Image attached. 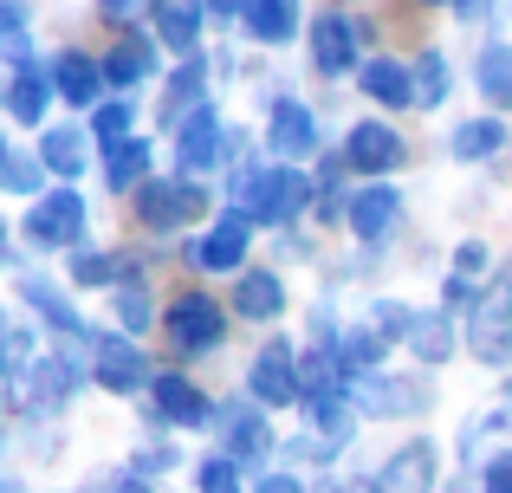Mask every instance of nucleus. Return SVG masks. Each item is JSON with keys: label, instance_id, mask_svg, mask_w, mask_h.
Instances as JSON below:
<instances>
[{"label": "nucleus", "instance_id": "2eb2a0df", "mask_svg": "<svg viewBox=\"0 0 512 493\" xmlns=\"http://www.w3.org/2000/svg\"><path fill=\"white\" fill-rule=\"evenodd\" d=\"M143 351L137 344H124V338H98V383L104 390H117V396H130V390H143Z\"/></svg>", "mask_w": 512, "mask_h": 493}, {"label": "nucleus", "instance_id": "c756f323", "mask_svg": "<svg viewBox=\"0 0 512 493\" xmlns=\"http://www.w3.org/2000/svg\"><path fill=\"white\" fill-rule=\"evenodd\" d=\"M20 299H26V305H39V312H46V325H59V331H85V318H78L72 305H65L59 292L46 286V279H26V286H20Z\"/></svg>", "mask_w": 512, "mask_h": 493}, {"label": "nucleus", "instance_id": "f3484780", "mask_svg": "<svg viewBox=\"0 0 512 493\" xmlns=\"http://www.w3.org/2000/svg\"><path fill=\"white\" fill-rule=\"evenodd\" d=\"M221 429H227V448H234V468H240V461H247V468H260V461L273 455V429H266L260 416H247V409H227Z\"/></svg>", "mask_w": 512, "mask_h": 493}, {"label": "nucleus", "instance_id": "4be33fe9", "mask_svg": "<svg viewBox=\"0 0 512 493\" xmlns=\"http://www.w3.org/2000/svg\"><path fill=\"white\" fill-rule=\"evenodd\" d=\"M201 85H208V65L188 59L182 72L169 78V91H163V117H182V124H188L195 111H208V104H195V98H201Z\"/></svg>", "mask_w": 512, "mask_h": 493}, {"label": "nucleus", "instance_id": "393cba45", "mask_svg": "<svg viewBox=\"0 0 512 493\" xmlns=\"http://www.w3.org/2000/svg\"><path fill=\"white\" fill-rule=\"evenodd\" d=\"M474 85L487 91L493 104H512V46H487L474 59Z\"/></svg>", "mask_w": 512, "mask_h": 493}, {"label": "nucleus", "instance_id": "412c9836", "mask_svg": "<svg viewBox=\"0 0 512 493\" xmlns=\"http://www.w3.org/2000/svg\"><path fill=\"white\" fill-rule=\"evenodd\" d=\"M247 33H253V39H266V46L292 39V33H299V0H253Z\"/></svg>", "mask_w": 512, "mask_h": 493}, {"label": "nucleus", "instance_id": "a19ab883", "mask_svg": "<svg viewBox=\"0 0 512 493\" xmlns=\"http://www.w3.org/2000/svg\"><path fill=\"white\" fill-rule=\"evenodd\" d=\"M20 33V0H0V39Z\"/></svg>", "mask_w": 512, "mask_h": 493}, {"label": "nucleus", "instance_id": "9d476101", "mask_svg": "<svg viewBox=\"0 0 512 493\" xmlns=\"http://www.w3.org/2000/svg\"><path fill=\"white\" fill-rule=\"evenodd\" d=\"M396 215H402V195L396 189H363V195H350L344 202V221L357 228V241H389V228H396Z\"/></svg>", "mask_w": 512, "mask_h": 493}, {"label": "nucleus", "instance_id": "a211bd4d", "mask_svg": "<svg viewBox=\"0 0 512 493\" xmlns=\"http://www.w3.org/2000/svg\"><path fill=\"white\" fill-rule=\"evenodd\" d=\"M201 0H156V33H163V46L169 52H195V39H201Z\"/></svg>", "mask_w": 512, "mask_h": 493}, {"label": "nucleus", "instance_id": "e433bc0d", "mask_svg": "<svg viewBox=\"0 0 512 493\" xmlns=\"http://www.w3.org/2000/svg\"><path fill=\"white\" fill-rule=\"evenodd\" d=\"M201 493H240V468L234 461H201Z\"/></svg>", "mask_w": 512, "mask_h": 493}, {"label": "nucleus", "instance_id": "4c0bfd02", "mask_svg": "<svg viewBox=\"0 0 512 493\" xmlns=\"http://www.w3.org/2000/svg\"><path fill=\"white\" fill-rule=\"evenodd\" d=\"M0 182H7L13 195H33V189H39V163H33V156H7V169H0Z\"/></svg>", "mask_w": 512, "mask_h": 493}, {"label": "nucleus", "instance_id": "ea45409f", "mask_svg": "<svg viewBox=\"0 0 512 493\" xmlns=\"http://www.w3.org/2000/svg\"><path fill=\"white\" fill-rule=\"evenodd\" d=\"M150 0H104V20H137Z\"/></svg>", "mask_w": 512, "mask_h": 493}, {"label": "nucleus", "instance_id": "58836bf2", "mask_svg": "<svg viewBox=\"0 0 512 493\" xmlns=\"http://www.w3.org/2000/svg\"><path fill=\"white\" fill-rule=\"evenodd\" d=\"M487 493H512V455H493L487 461V481H480Z\"/></svg>", "mask_w": 512, "mask_h": 493}, {"label": "nucleus", "instance_id": "2f4dec72", "mask_svg": "<svg viewBox=\"0 0 512 493\" xmlns=\"http://www.w3.org/2000/svg\"><path fill=\"white\" fill-rule=\"evenodd\" d=\"M370 318H376L370 331H376L383 344H389V338H409V331H415V312H409V305H396V299H376Z\"/></svg>", "mask_w": 512, "mask_h": 493}, {"label": "nucleus", "instance_id": "cd10ccee", "mask_svg": "<svg viewBox=\"0 0 512 493\" xmlns=\"http://www.w3.org/2000/svg\"><path fill=\"white\" fill-rule=\"evenodd\" d=\"M104 78H111V85H137V78H150V39H117L111 59H104Z\"/></svg>", "mask_w": 512, "mask_h": 493}, {"label": "nucleus", "instance_id": "bb28decb", "mask_svg": "<svg viewBox=\"0 0 512 493\" xmlns=\"http://www.w3.org/2000/svg\"><path fill=\"white\" fill-rule=\"evenodd\" d=\"M46 85L52 78H39V72H13V85H7V111L20 117V124H39V117H46Z\"/></svg>", "mask_w": 512, "mask_h": 493}, {"label": "nucleus", "instance_id": "f03ea898", "mask_svg": "<svg viewBox=\"0 0 512 493\" xmlns=\"http://www.w3.org/2000/svg\"><path fill=\"white\" fill-rule=\"evenodd\" d=\"M247 189H253V208H247L253 221H292V215H305V202H312V182H305L299 169H286V163L260 169Z\"/></svg>", "mask_w": 512, "mask_h": 493}, {"label": "nucleus", "instance_id": "72a5a7b5", "mask_svg": "<svg viewBox=\"0 0 512 493\" xmlns=\"http://www.w3.org/2000/svg\"><path fill=\"white\" fill-rule=\"evenodd\" d=\"M91 137H98L104 150H117V143H130V104H104V111L91 117Z\"/></svg>", "mask_w": 512, "mask_h": 493}, {"label": "nucleus", "instance_id": "1a4fd4ad", "mask_svg": "<svg viewBox=\"0 0 512 493\" xmlns=\"http://www.w3.org/2000/svg\"><path fill=\"white\" fill-rule=\"evenodd\" d=\"M266 150L279 156V163H299V156L318 150V117L305 111V104H273V124H266Z\"/></svg>", "mask_w": 512, "mask_h": 493}, {"label": "nucleus", "instance_id": "49530a36", "mask_svg": "<svg viewBox=\"0 0 512 493\" xmlns=\"http://www.w3.org/2000/svg\"><path fill=\"white\" fill-rule=\"evenodd\" d=\"M0 247H7V234H0Z\"/></svg>", "mask_w": 512, "mask_h": 493}, {"label": "nucleus", "instance_id": "0eeeda50", "mask_svg": "<svg viewBox=\"0 0 512 493\" xmlns=\"http://www.w3.org/2000/svg\"><path fill=\"white\" fill-rule=\"evenodd\" d=\"M402 156H409V150H402V137L389 124H370V117L344 137V163L363 169V176H389V169H402Z\"/></svg>", "mask_w": 512, "mask_h": 493}, {"label": "nucleus", "instance_id": "20e7f679", "mask_svg": "<svg viewBox=\"0 0 512 493\" xmlns=\"http://www.w3.org/2000/svg\"><path fill=\"white\" fill-rule=\"evenodd\" d=\"M169 338L182 344V351H214V344L227 338V318H221V305L208 299V292H182V299L169 305Z\"/></svg>", "mask_w": 512, "mask_h": 493}, {"label": "nucleus", "instance_id": "f704fd0d", "mask_svg": "<svg viewBox=\"0 0 512 493\" xmlns=\"http://www.w3.org/2000/svg\"><path fill=\"white\" fill-rule=\"evenodd\" d=\"M117 318H124V331L150 325V292H143L137 279H124V292H117Z\"/></svg>", "mask_w": 512, "mask_h": 493}, {"label": "nucleus", "instance_id": "f257e3e1", "mask_svg": "<svg viewBox=\"0 0 512 493\" xmlns=\"http://www.w3.org/2000/svg\"><path fill=\"white\" fill-rule=\"evenodd\" d=\"M467 351H474L480 364H506V357H512V266L487 286V299H474Z\"/></svg>", "mask_w": 512, "mask_h": 493}, {"label": "nucleus", "instance_id": "a18cd8bd", "mask_svg": "<svg viewBox=\"0 0 512 493\" xmlns=\"http://www.w3.org/2000/svg\"><path fill=\"white\" fill-rule=\"evenodd\" d=\"M7 156H13V150H7V143H0V169H7Z\"/></svg>", "mask_w": 512, "mask_h": 493}, {"label": "nucleus", "instance_id": "423d86ee", "mask_svg": "<svg viewBox=\"0 0 512 493\" xmlns=\"http://www.w3.org/2000/svg\"><path fill=\"white\" fill-rule=\"evenodd\" d=\"M247 241H253V215H247V208H234V215H221L208 234H201L195 266H201V273H227V266H247Z\"/></svg>", "mask_w": 512, "mask_h": 493}, {"label": "nucleus", "instance_id": "a878e982", "mask_svg": "<svg viewBox=\"0 0 512 493\" xmlns=\"http://www.w3.org/2000/svg\"><path fill=\"white\" fill-rule=\"evenodd\" d=\"M409 344H415V357H422V364H448V357H454L448 318H441V312H422V318H415V331H409Z\"/></svg>", "mask_w": 512, "mask_h": 493}, {"label": "nucleus", "instance_id": "39448f33", "mask_svg": "<svg viewBox=\"0 0 512 493\" xmlns=\"http://www.w3.org/2000/svg\"><path fill=\"white\" fill-rule=\"evenodd\" d=\"M137 215H143V228H182V221L208 215V195H201L195 182H143Z\"/></svg>", "mask_w": 512, "mask_h": 493}, {"label": "nucleus", "instance_id": "c85d7f7f", "mask_svg": "<svg viewBox=\"0 0 512 493\" xmlns=\"http://www.w3.org/2000/svg\"><path fill=\"white\" fill-rule=\"evenodd\" d=\"M39 163H46L52 176H78V169H85V130H46Z\"/></svg>", "mask_w": 512, "mask_h": 493}, {"label": "nucleus", "instance_id": "9b49d317", "mask_svg": "<svg viewBox=\"0 0 512 493\" xmlns=\"http://www.w3.org/2000/svg\"><path fill=\"white\" fill-rule=\"evenodd\" d=\"M428 481H435V448L409 442V448L389 455V468L370 481V493H428Z\"/></svg>", "mask_w": 512, "mask_h": 493}, {"label": "nucleus", "instance_id": "4468645a", "mask_svg": "<svg viewBox=\"0 0 512 493\" xmlns=\"http://www.w3.org/2000/svg\"><path fill=\"white\" fill-rule=\"evenodd\" d=\"M46 78L59 85V98H65V104H98V85H104V59H85V52H59Z\"/></svg>", "mask_w": 512, "mask_h": 493}, {"label": "nucleus", "instance_id": "5701e85b", "mask_svg": "<svg viewBox=\"0 0 512 493\" xmlns=\"http://www.w3.org/2000/svg\"><path fill=\"white\" fill-rule=\"evenodd\" d=\"M500 143H506V130L493 124V117H467V124L454 130V163H487Z\"/></svg>", "mask_w": 512, "mask_h": 493}, {"label": "nucleus", "instance_id": "6ab92c4d", "mask_svg": "<svg viewBox=\"0 0 512 493\" xmlns=\"http://www.w3.org/2000/svg\"><path fill=\"white\" fill-rule=\"evenodd\" d=\"M357 78H363V91H370L376 104H389V111H409V104H415V78L402 72L396 59H370Z\"/></svg>", "mask_w": 512, "mask_h": 493}, {"label": "nucleus", "instance_id": "b1692460", "mask_svg": "<svg viewBox=\"0 0 512 493\" xmlns=\"http://www.w3.org/2000/svg\"><path fill=\"white\" fill-rule=\"evenodd\" d=\"M143 169H150V143H137V137H130V143H117V150H111V163H104V189H111V195L137 189V182H143Z\"/></svg>", "mask_w": 512, "mask_h": 493}, {"label": "nucleus", "instance_id": "c9c22d12", "mask_svg": "<svg viewBox=\"0 0 512 493\" xmlns=\"http://www.w3.org/2000/svg\"><path fill=\"white\" fill-rule=\"evenodd\" d=\"M117 273H124V266H111L104 253H78V260H72V279H78V286H111ZM124 279H130V273H124Z\"/></svg>", "mask_w": 512, "mask_h": 493}, {"label": "nucleus", "instance_id": "7ed1b4c3", "mask_svg": "<svg viewBox=\"0 0 512 493\" xmlns=\"http://www.w3.org/2000/svg\"><path fill=\"white\" fill-rule=\"evenodd\" d=\"M26 241L33 247H78L85 241V202H78L72 189L39 195L33 215H26Z\"/></svg>", "mask_w": 512, "mask_h": 493}, {"label": "nucleus", "instance_id": "473e14b6", "mask_svg": "<svg viewBox=\"0 0 512 493\" xmlns=\"http://www.w3.org/2000/svg\"><path fill=\"white\" fill-rule=\"evenodd\" d=\"M415 98H422V104H441V98H448V59H441V52H422V72H415Z\"/></svg>", "mask_w": 512, "mask_h": 493}, {"label": "nucleus", "instance_id": "dca6fc26", "mask_svg": "<svg viewBox=\"0 0 512 493\" xmlns=\"http://www.w3.org/2000/svg\"><path fill=\"white\" fill-rule=\"evenodd\" d=\"M350 59H357V33H350L338 13H325V20L312 26V65H318L325 78H344Z\"/></svg>", "mask_w": 512, "mask_h": 493}, {"label": "nucleus", "instance_id": "aec40b11", "mask_svg": "<svg viewBox=\"0 0 512 493\" xmlns=\"http://www.w3.org/2000/svg\"><path fill=\"white\" fill-rule=\"evenodd\" d=\"M234 312H240V318H260V325H266V318L286 312V286H279L273 273H247V279H240V292H234Z\"/></svg>", "mask_w": 512, "mask_h": 493}, {"label": "nucleus", "instance_id": "c03bdc74", "mask_svg": "<svg viewBox=\"0 0 512 493\" xmlns=\"http://www.w3.org/2000/svg\"><path fill=\"white\" fill-rule=\"evenodd\" d=\"M461 13H467V20H474V13H487V7H480V0H461Z\"/></svg>", "mask_w": 512, "mask_h": 493}, {"label": "nucleus", "instance_id": "79ce46f5", "mask_svg": "<svg viewBox=\"0 0 512 493\" xmlns=\"http://www.w3.org/2000/svg\"><path fill=\"white\" fill-rule=\"evenodd\" d=\"M260 493H299V487H292L286 474H266V481H260Z\"/></svg>", "mask_w": 512, "mask_h": 493}, {"label": "nucleus", "instance_id": "ddd939ff", "mask_svg": "<svg viewBox=\"0 0 512 493\" xmlns=\"http://www.w3.org/2000/svg\"><path fill=\"white\" fill-rule=\"evenodd\" d=\"M156 409H163V422H175V429H201V422L214 416L208 396H201L182 370H163V377H156Z\"/></svg>", "mask_w": 512, "mask_h": 493}, {"label": "nucleus", "instance_id": "7c9ffc66", "mask_svg": "<svg viewBox=\"0 0 512 493\" xmlns=\"http://www.w3.org/2000/svg\"><path fill=\"white\" fill-rule=\"evenodd\" d=\"M480 266H487V247H480V241H467L461 253H454V273H448V305H461L467 292H474Z\"/></svg>", "mask_w": 512, "mask_h": 493}, {"label": "nucleus", "instance_id": "37998d69", "mask_svg": "<svg viewBox=\"0 0 512 493\" xmlns=\"http://www.w3.org/2000/svg\"><path fill=\"white\" fill-rule=\"evenodd\" d=\"M214 13H253V0H214Z\"/></svg>", "mask_w": 512, "mask_h": 493}, {"label": "nucleus", "instance_id": "f8f14e48", "mask_svg": "<svg viewBox=\"0 0 512 493\" xmlns=\"http://www.w3.org/2000/svg\"><path fill=\"white\" fill-rule=\"evenodd\" d=\"M221 143H227L221 137V117H214V111H195L182 124V137H175V156H182L188 176H208V169L221 163Z\"/></svg>", "mask_w": 512, "mask_h": 493}, {"label": "nucleus", "instance_id": "6e6552de", "mask_svg": "<svg viewBox=\"0 0 512 493\" xmlns=\"http://www.w3.org/2000/svg\"><path fill=\"white\" fill-rule=\"evenodd\" d=\"M247 390L260 396V403H292V396H299V357H292V344H279V338H273L260 357H253Z\"/></svg>", "mask_w": 512, "mask_h": 493}]
</instances>
